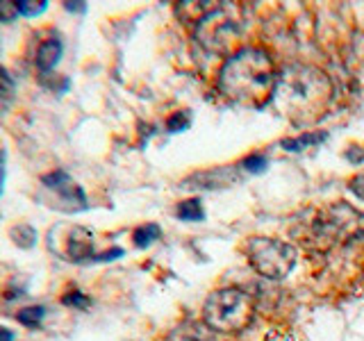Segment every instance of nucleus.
I'll list each match as a JSON object with an SVG mask.
<instances>
[{"instance_id": "nucleus-1", "label": "nucleus", "mask_w": 364, "mask_h": 341, "mask_svg": "<svg viewBox=\"0 0 364 341\" xmlns=\"http://www.w3.org/2000/svg\"><path fill=\"white\" fill-rule=\"evenodd\" d=\"M335 87L321 68L289 64L278 73V85L273 100L278 102L284 117L294 123H314L330 109Z\"/></svg>"}, {"instance_id": "nucleus-2", "label": "nucleus", "mask_w": 364, "mask_h": 341, "mask_svg": "<svg viewBox=\"0 0 364 341\" xmlns=\"http://www.w3.org/2000/svg\"><path fill=\"white\" fill-rule=\"evenodd\" d=\"M216 85L225 98L239 105L262 107L276 94L278 71L264 50L242 48L223 62Z\"/></svg>"}, {"instance_id": "nucleus-3", "label": "nucleus", "mask_w": 364, "mask_h": 341, "mask_svg": "<svg viewBox=\"0 0 364 341\" xmlns=\"http://www.w3.org/2000/svg\"><path fill=\"white\" fill-rule=\"evenodd\" d=\"M294 234L307 248L328 250L364 234V214L350 207L348 202H333L326 207L310 210V214L301 219L299 227H294Z\"/></svg>"}, {"instance_id": "nucleus-4", "label": "nucleus", "mask_w": 364, "mask_h": 341, "mask_svg": "<svg viewBox=\"0 0 364 341\" xmlns=\"http://www.w3.org/2000/svg\"><path fill=\"white\" fill-rule=\"evenodd\" d=\"M253 316H255L253 298L237 287L212 291L203 305V321L214 332H225V335L242 332L244 328L250 325Z\"/></svg>"}, {"instance_id": "nucleus-5", "label": "nucleus", "mask_w": 364, "mask_h": 341, "mask_svg": "<svg viewBox=\"0 0 364 341\" xmlns=\"http://www.w3.org/2000/svg\"><path fill=\"white\" fill-rule=\"evenodd\" d=\"M244 253L262 278L282 280L296 266V248L271 237H250Z\"/></svg>"}, {"instance_id": "nucleus-6", "label": "nucleus", "mask_w": 364, "mask_h": 341, "mask_svg": "<svg viewBox=\"0 0 364 341\" xmlns=\"http://www.w3.org/2000/svg\"><path fill=\"white\" fill-rule=\"evenodd\" d=\"M41 185L53 196L55 210L66 212V214H75V212H85L89 207L85 189L62 168H55V170H50V173H43Z\"/></svg>"}, {"instance_id": "nucleus-7", "label": "nucleus", "mask_w": 364, "mask_h": 341, "mask_svg": "<svg viewBox=\"0 0 364 341\" xmlns=\"http://www.w3.org/2000/svg\"><path fill=\"white\" fill-rule=\"evenodd\" d=\"M235 32H237L235 21L225 16L223 7H212L210 11H205V14L198 18L196 37L205 48L223 53L228 48V43L232 41Z\"/></svg>"}, {"instance_id": "nucleus-8", "label": "nucleus", "mask_w": 364, "mask_h": 341, "mask_svg": "<svg viewBox=\"0 0 364 341\" xmlns=\"http://www.w3.org/2000/svg\"><path fill=\"white\" fill-rule=\"evenodd\" d=\"M62 255L68 261H75V264H94V259L98 255L94 250V232L87 230V227L73 225L64 237Z\"/></svg>"}, {"instance_id": "nucleus-9", "label": "nucleus", "mask_w": 364, "mask_h": 341, "mask_svg": "<svg viewBox=\"0 0 364 341\" xmlns=\"http://www.w3.org/2000/svg\"><path fill=\"white\" fill-rule=\"evenodd\" d=\"M62 55H64V41L60 37H46L39 41L37 50H34V66H37L39 75L46 73H53L55 66L62 62Z\"/></svg>"}, {"instance_id": "nucleus-10", "label": "nucleus", "mask_w": 364, "mask_h": 341, "mask_svg": "<svg viewBox=\"0 0 364 341\" xmlns=\"http://www.w3.org/2000/svg\"><path fill=\"white\" fill-rule=\"evenodd\" d=\"M164 341H216V337H214V330L205 321H193V318H189V321H182L171 330Z\"/></svg>"}, {"instance_id": "nucleus-11", "label": "nucleus", "mask_w": 364, "mask_h": 341, "mask_svg": "<svg viewBox=\"0 0 364 341\" xmlns=\"http://www.w3.org/2000/svg\"><path fill=\"white\" fill-rule=\"evenodd\" d=\"M9 239L21 250H32L39 242V232H37V227L30 223H16L9 227Z\"/></svg>"}, {"instance_id": "nucleus-12", "label": "nucleus", "mask_w": 364, "mask_h": 341, "mask_svg": "<svg viewBox=\"0 0 364 341\" xmlns=\"http://www.w3.org/2000/svg\"><path fill=\"white\" fill-rule=\"evenodd\" d=\"M328 139V132H303L294 139H282V148L289 153H301L305 148H314Z\"/></svg>"}, {"instance_id": "nucleus-13", "label": "nucleus", "mask_w": 364, "mask_h": 341, "mask_svg": "<svg viewBox=\"0 0 364 341\" xmlns=\"http://www.w3.org/2000/svg\"><path fill=\"white\" fill-rule=\"evenodd\" d=\"M162 237V227H159L157 223H144L139 227H134V232H132V244L136 248H148V246H153L157 239Z\"/></svg>"}, {"instance_id": "nucleus-14", "label": "nucleus", "mask_w": 364, "mask_h": 341, "mask_svg": "<svg viewBox=\"0 0 364 341\" xmlns=\"http://www.w3.org/2000/svg\"><path fill=\"white\" fill-rule=\"evenodd\" d=\"M46 318V307L43 305H28L23 307V310L16 312V321L28 328V330H37Z\"/></svg>"}, {"instance_id": "nucleus-15", "label": "nucleus", "mask_w": 364, "mask_h": 341, "mask_svg": "<svg viewBox=\"0 0 364 341\" xmlns=\"http://www.w3.org/2000/svg\"><path fill=\"white\" fill-rule=\"evenodd\" d=\"M176 216L180 221H189V223H196L205 219V210L198 198H189V200H182L178 202L176 207Z\"/></svg>"}, {"instance_id": "nucleus-16", "label": "nucleus", "mask_w": 364, "mask_h": 341, "mask_svg": "<svg viewBox=\"0 0 364 341\" xmlns=\"http://www.w3.org/2000/svg\"><path fill=\"white\" fill-rule=\"evenodd\" d=\"M14 91H16L14 77H11V73L5 66H0V107L9 105L11 98H14Z\"/></svg>"}, {"instance_id": "nucleus-17", "label": "nucleus", "mask_w": 364, "mask_h": 341, "mask_svg": "<svg viewBox=\"0 0 364 341\" xmlns=\"http://www.w3.org/2000/svg\"><path fill=\"white\" fill-rule=\"evenodd\" d=\"M18 14L26 18H37L41 16L46 9H48V0H18L16 3Z\"/></svg>"}, {"instance_id": "nucleus-18", "label": "nucleus", "mask_w": 364, "mask_h": 341, "mask_svg": "<svg viewBox=\"0 0 364 341\" xmlns=\"http://www.w3.org/2000/svg\"><path fill=\"white\" fill-rule=\"evenodd\" d=\"M62 305L66 307H73V310H80V312H85L91 307V298L87 293H82L80 289H73V291H66L62 296Z\"/></svg>"}, {"instance_id": "nucleus-19", "label": "nucleus", "mask_w": 364, "mask_h": 341, "mask_svg": "<svg viewBox=\"0 0 364 341\" xmlns=\"http://www.w3.org/2000/svg\"><path fill=\"white\" fill-rule=\"evenodd\" d=\"M239 166H242L244 170H248V173H264L267 166H269V159H267V155L253 153V155L244 157Z\"/></svg>"}, {"instance_id": "nucleus-20", "label": "nucleus", "mask_w": 364, "mask_h": 341, "mask_svg": "<svg viewBox=\"0 0 364 341\" xmlns=\"http://www.w3.org/2000/svg\"><path fill=\"white\" fill-rule=\"evenodd\" d=\"M189 121H191V117H189V112H176L173 117H171L168 121H166V130L168 132H182V130H187V125H189Z\"/></svg>"}, {"instance_id": "nucleus-21", "label": "nucleus", "mask_w": 364, "mask_h": 341, "mask_svg": "<svg viewBox=\"0 0 364 341\" xmlns=\"http://www.w3.org/2000/svg\"><path fill=\"white\" fill-rule=\"evenodd\" d=\"M18 7L16 3H9V0H0V23H14L18 18Z\"/></svg>"}, {"instance_id": "nucleus-22", "label": "nucleus", "mask_w": 364, "mask_h": 341, "mask_svg": "<svg viewBox=\"0 0 364 341\" xmlns=\"http://www.w3.org/2000/svg\"><path fill=\"white\" fill-rule=\"evenodd\" d=\"M348 189L355 193L358 198H362L364 200V173H360V175H355L350 182H348Z\"/></svg>"}, {"instance_id": "nucleus-23", "label": "nucleus", "mask_w": 364, "mask_h": 341, "mask_svg": "<svg viewBox=\"0 0 364 341\" xmlns=\"http://www.w3.org/2000/svg\"><path fill=\"white\" fill-rule=\"evenodd\" d=\"M5 178H7V153L5 148H0V196L5 191Z\"/></svg>"}, {"instance_id": "nucleus-24", "label": "nucleus", "mask_w": 364, "mask_h": 341, "mask_svg": "<svg viewBox=\"0 0 364 341\" xmlns=\"http://www.w3.org/2000/svg\"><path fill=\"white\" fill-rule=\"evenodd\" d=\"M264 341H296L291 332L287 330H271V332L264 337Z\"/></svg>"}, {"instance_id": "nucleus-25", "label": "nucleus", "mask_w": 364, "mask_h": 341, "mask_svg": "<svg viewBox=\"0 0 364 341\" xmlns=\"http://www.w3.org/2000/svg\"><path fill=\"white\" fill-rule=\"evenodd\" d=\"M346 159H350V164H362L364 162V148L350 146L346 151Z\"/></svg>"}, {"instance_id": "nucleus-26", "label": "nucleus", "mask_w": 364, "mask_h": 341, "mask_svg": "<svg viewBox=\"0 0 364 341\" xmlns=\"http://www.w3.org/2000/svg\"><path fill=\"white\" fill-rule=\"evenodd\" d=\"M64 9L66 11H73V14H75V11H80V14H82V11H87V5L85 3H64Z\"/></svg>"}, {"instance_id": "nucleus-27", "label": "nucleus", "mask_w": 364, "mask_h": 341, "mask_svg": "<svg viewBox=\"0 0 364 341\" xmlns=\"http://www.w3.org/2000/svg\"><path fill=\"white\" fill-rule=\"evenodd\" d=\"M0 341H16V335L11 332L9 328H5V325H0Z\"/></svg>"}]
</instances>
